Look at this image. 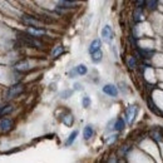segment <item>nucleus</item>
I'll return each mask as SVG.
<instances>
[{"label":"nucleus","mask_w":163,"mask_h":163,"mask_svg":"<svg viewBox=\"0 0 163 163\" xmlns=\"http://www.w3.org/2000/svg\"><path fill=\"white\" fill-rule=\"evenodd\" d=\"M137 112H138V107L137 105H129L126 109V120H127L128 124L133 123L135 116H137Z\"/></svg>","instance_id":"f257e3e1"},{"label":"nucleus","mask_w":163,"mask_h":163,"mask_svg":"<svg viewBox=\"0 0 163 163\" xmlns=\"http://www.w3.org/2000/svg\"><path fill=\"white\" fill-rule=\"evenodd\" d=\"M24 90V87L21 84H15V85H13L9 88L8 93H6V98L8 99H11V98H15L18 97L19 94H21V92Z\"/></svg>","instance_id":"f03ea898"},{"label":"nucleus","mask_w":163,"mask_h":163,"mask_svg":"<svg viewBox=\"0 0 163 163\" xmlns=\"http://www.w3.org/2000/svg\"><path fill=\"white\" fill-rule=\"evenodd\" d=\"M87 72H88L87 66L84 64H79L78 66H75L74 69H72L69 72V77L70 78H75L77 75H84V74H87Z\"/></svg>","instance_id":"7ed1b4c3"},{"label":"nucleus","mask_w":163,"mask_h":163,"mask_svg":"<svg viewBox=\"0 0 163 163\" xmlns=\"http://www.w3.org/2000/svg\"><path fill=\"white\" fill-rule=\"evenodd\" d=\"M102 38L105 43H111L112 40H113V30L109 25H105L103 26V29H102Z\"/></svg>","instance_id":"20e7f679"},{"label":"nucleus","mask_w":163,"mask_h":163,"mask_svg":"<svg viewBox=\"0 0 163 163\" xmlns=\"http://www.w3.org/2000/svg\"><path fill=\"white\" fill-rule=\"evenodd\" d=\"M103 92L105 94H108L109 97H117L118 96V88L113 84H105L103 87Z\"/></svg>","instance_id":"39448f33"},{"label":"nucleus","mask_w":163,"mask_h":163,"mask_svg":"<svg viewBox=\"0 0 163 163\" xmlns=\"http://www.w3.org/2000/svg\"><path fill=\"white\" fill-rule=\"evenodd\" d=\"M13 127V123H11V120L8 119V118H3V119H0V131L6 133L11 129Z\"/></svg>","instance_id":"423d86ee"},{"label":"nucleus","mask_w":163,"mask_h":163,"mask_svg":"<svg viewBox=\"0 0 163 163\" xmlns=\"http://www.w3.org/2000/svg\"><path fill=\"white\" fill-rule=\"evenodd\" d=\"M100 45H102L100 39H94L93 42L90 43V45H89V49H88V51L92 54V53L97 51V50H100Z\"/></svg>","instance_id":"0eeeda50"},{"label":"nucleus","mask_w":163,"mask_h":163,"mask_svg":"<svg viewBox=\"0 0 163 163\" xmlns=\"http://www.w3.org/2000/svg\"><path fill=\"white\" fill-rule=\"evenodd\" d=\"M29 63L26 62V60H23V62H20V63H18L17 65H15V69L17 70H19V72H26V70H29Z\"/></svg>","instance_id":"6e6552de"},{"label":"nucleus","mask_w":163,"mask_h":163,"mask_svg":"<svg viewBox=\"0 0 163 163\" xmlns=\"http://www.w3.org/2000/svg\"><path fill=\"white\" fill-rule=\"evenodd\" d=\"M93 134H94V129H93V127L92 126H87L85 128H84V131H83V137H84V139H90L92 137H93Z\"/></svg>","instance_id":"1a4fd4ad"},{"label":"nucleus","mask_w":163,"mask_h":163,"mask_svg":"<svg viewBox=\"0 0 163 163\" xmlns=\"http://www.w3.org/2000/svg\"><path fill=\"white\" fill-rule=\"evenodd\" d=\"M13 112V105L8 104V105H0V117H4L9 113Z\"/></svg>","instance_id":"9d476101"},{"label":"nucleus","mask_w":163,"mask_h":163,"mask_svg":"<svg viewBox=\"0 0 163 163\" xmlns=\"http://www.w3.org/2000/svg\"><path fill=\"white\" fill-rule=\"evenodd\" d=\"M103 58V53L100 50H97V51H94L92 53V62L93 63H99Z\"/></svg>","instance_id":"9b49d317"},{"label":"nucleus","mask_w":163,"mask_h":163,"mask_svg":"<svg viewBox=\"0 0 163 163\" xmlns=\"http://www.w3.org/2000/svg\"><path fill=\"white\" fill-rule=\"evenodd\" d=\"M73 122H74V117H73L72 114H66V116H64V118H63V123H64L66 127H72Z\"/></svg>","instance_id":"f8f14e48"},{"label":"nucleus","mask_w":163,"mask_h":163,"mask_svg":"<svg viewBox=\"0 0 163 163\" xmlns=\"http://www.w3.org/2000/svg\"><path fill=\"white\" fill-rule=\"evenodd\" d=\"M77 135H78V131H73V132L69 134L68 139L65 141V146H70V144H73V142H74L75 138H77Z\"/></svg>","instance_id":"ddd939ff"},{"label":"nucleus","mask_w":163,"mask_h":163,"mask_svg":"<svg viewBox=\"0 0 163 163\" xmlns=\"http://www.w3.org/2000/svg\"><path fill=\"white\" fill-rule=\"evenodd\" d=\"M124 126H126V123H124V120L123 119H120V118H118L116 122H114V129L116 131H122L124 128Z\"/></svg>","instance_id":"4468645a"},{"label":"nucleus","mask_w":163,"mask_h":163,"mask_svg":"<svg viewBox=\"0 0 163 163\" xmlns=\"http://www.w3.org/2000/svg\"><path fill=\"white\" fill-rule=\"evenodd\" d=\"M28 33L34 35V36H39V35H44L45 34V30H42V29H35V28H29L28 29Z\"/></svg>","instance_id":"2eb2a0df"},{"label":"nucleus","mask_w":163,"mask_h":163,"mask_svg":"<svg viewBox=\"0 0 163 163\" xmlns=\"http://www.w3.org/2000/svg\"><path fill=\"white\" fill-rule=\"evenodd\" d=\"M138 51H139V55H141L143 59H146V58H151V55L153 54V51H151V50L141 49V48H138Z\"/></svg>","instance_id":"dca6fc26"},{"label":"nucleus","mask_w":163,"mask_h":163,"mask_svg":"<svg viewBox=\"0 0 163 163\" xmlns=\"http://www.w3.org/2000/svg\"><path fill=\"white\" fill-rule=\"evenodd\" d=\"M59 6L60 8H74L75 3L70 2V0H62V2L59 3Z\"/></svg>","instance_id":"f3484780"},{"label":"nucleus","mask_w":163,"mask_h":163,"mask_svg":"<svg viewBox=\"0 0 163 163\" xmlns=\"http://www.w3.org/2000/svg\"><path fill=\"white\" fill-rule=\"evenodd\" d=\"M133 17H134V20L137 21V23H138V21H141V20L143 19V18H142V17H143V14H142V8H137V10L134 11Z\"/></svg>","instance_id":"a211bd4d"},{"label":"nucleus","mask_w":163,"mask_h":163,"mask_svg":"<svg viewBox=\"0 0 163 163\" xmlns=\"http://www.w3.org/2000/svg\"><path fill=\"white\" fill-rule=\"evenodd\" d=\"M64 51V48L62 47V45H58V47H55L54 48V50L51 51V55L54 57V58H57V57H59L60 54Z\"/></svg>","instance_id":"6ab92c4d"},{"label":"nucleus","mask_w":163,"mask_h":163,"mask_svg":"<svg viewBox=\"0 0 163 163\" xmlns=\"http://www.w3.org/2000/svg\"><path fill=\"white\" fill-rule=\"evenodd\" d=\"M157 4H158V0H146V5H147V8H148V9H151V10L156 9V8H157Z\"/></svg>","instance_id":"aec40b11"},{"label":"nucleus","mask_w":163,"mask_h":163,"mask_svg":"<svg viewBox=\"0 0 163 163\" xmlns=\"http://www.w3.org/2000/svg\"><path fill=\"white\" fill-rule=\"evenodd\" d=\"M23 21L29 24V25H35V26L39 25V21L36 19H33V18H23Z\"/></svg>","instance_id":"412c9836"},{"label":"nucleus","mask_w":163,"mask_h":163,"mask_svg":"<svg viewBox=\"0 0 163 163\" xmlns=\"http://www.w3.org/2000/svg\"><path fill=\"white\" fill-rule=\"evenodd\" d=\"M90 103H92L90 98L88 96H83V98H82V104H83V107L84 108H88L90 105Z\"/></svg>","instance_id":"4be33fe9"},{"label":"nucleus","mask_w":163,"mask_h":163,"mask_svg":"<svg viewBox=\"0 0 163 163\" xmlns=\"http://www.w3.org/2000/svg\"><path fill=\"white\" fill-rule=\"evenodd\" d=\"M128 66H129V69H134L135 68V59L133 57L128 58Z\"/></svg>","instance_id":"5701e85b"},{"label":"nucleus","mask_w":163,"mask_h":163,"mask_svg":"<svg viewBox=\"0 0 163 163\" xmlns=\"http://www.w3.org/2000/svg\"><path fill=\"white\" fill-rule=\"evenodd\" d=\"M72 93H73V90H65L60 96H62V98H69V96H72Z\"/></svg>","instance_id":"b1692460"},{"label":"nucleus","mask_w":163,"mask_h":163,"mask_svg":"<svg viewBox=\"0 0 163 163\" xmlns=\"http://www.w3.org/2000/svg\"><path fill=\"white\" fill-rule=\"evenodd\" d=\"M152 135H153V139H154V141H158V142L161 141V134H159V133L153 132V133H152Z\"/></svg>","instance_id":"393cba45"},{"label":"nucleus","mask_w":163,"mask_h":163,"mask_svg":"<svg viewBox=\"0 0 163 163\" xmlns=\"http://www.w3.org/2000/svg\"><path fill=\"white\" fill-rule=\"evenodd\" d=\"M116 139H117V135H111V138H109V139H107V143H108V144H111V143H113Z\"/></svg>","instance_id":"a878e982"},{"label":"nucleus","mask_w":163,"mask_h":163,"mask_svg":"<svg viewBox=\"0 0 163 163\" xmlns=\"http://www.w3.org/2000/svg\"><path fill=\"white\" fill-rule=\"evenodd\" d=\"M144 4H146V0H137V6L138 8H143Z\"/></svg>","instance_id":"bb28decb"},{"label":"nucleus","mask_w":163,"mask_h":163,"mask_svg":"<svg viewBox=\"0 0 163 163\" xmlns=\"http://www.w3.org/2000/svg\"><path fill=\"white\" fill-rule=\"evenodd\" d=\"M74 89H75V90H82V85H80L79 83H75V84H74Z\"/></svg>","instance_id":"cd10ccee"}]
</instances>
